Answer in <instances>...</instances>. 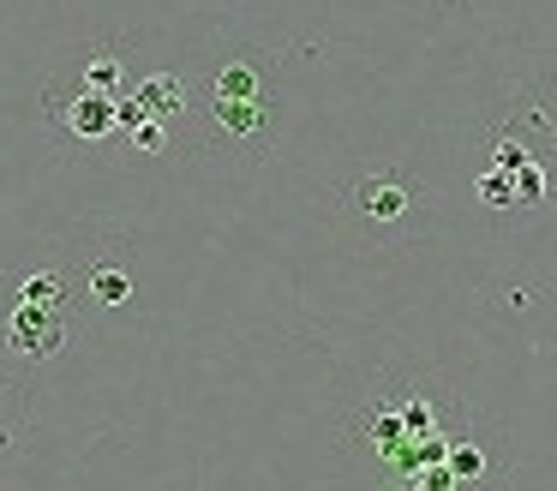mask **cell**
I'll return each mask as SVG.
<instances>
[{
  "instance_id": "4",
  "label": "cell",
  "mask_w": 557,
  "mask_h": 491,
  "mask_svg": "<svg viewBox=\"0 0 557 491\" xmlns=\"http://www.w3.org/2000/svg\"><path fill=\"white\" fill-rule=\"evenodd\" d=\"M7 347L25 359H54L66 347V311H42V306H25L18 299L7 311Z\"/></svg>"
},
{
  "instance_id": "9",
  "label": "cell",
  "mask_w": 557,
  "mask_h": 491,
  "mask_svg": "<svg viewBox=\"0 0 557 491\" xmlns=\"http://www.w3.org/2000/svg\"><path fill=\"white\" fill-rule=\"evenodd\" d=\"M85 294H90V306H126V299H133V275H126V263L102 258L97 270L85 275Z\"/></svg>"
},
{
  "instance_id": "6",
  "label": "cell",
  "mask_w": 557,
  "mask_h": 491,
  "mask_svg": "<svg viewBox=\"0 0 557 491\" xmlns=\"http://www.w3.org/2000/svg\"><path fill=\"white\" fill-rule=\"evenodd\" d=\"M126 96H133V102L145 108L150 120H162L169 132L181 126V120H186V108H193V102H186V72H169V66L145 72V78H138Z\"/></svg>"
},
{
  "instance_id": "11",
  "label": "cell",
  "mask_w": 557,
  "mask_h": 491,
  "mask_svg": "<svg viewBox=\"0 0 557 491\" xmlns=\"http://www.w3.org/2000/svg\"><path fill=\"white\" fill-rule=\"evenodd\" d=\"M473 186H480V204H492V210L516 204V186H509V174H504V168H485V174L473 180Z\"/></svg>"
},
{
  "instance_id": "13",
  "label": "cell",
  "mask_w": 557,
  "mask_h": 491,
  "mask_svg": "<svg viewBox=\"0 0 557 491\" xmlns=\"http://www.w3.org/2000/svg\"><path fill=\"white\" fill-rule=\"evenodd\" d=\"M0 402H7V383H0Z\"/></svg>"
},
{
  "instance_id": "7",
  "label": "cell",
  "mask_w": 557,
  "mask_h": 491,
  "mask_svg": "<svg viewBox=\"0 0 557 491\" xmlns=\"http://www.w3.org/2000/svg\"><path fill=\"white\" fill-rule=\"evenodd\" d=\"M78 84L85 90H102V96H121V84H126V54L114 42H97L85 54V66H78Z\"/></svg>"
},
{
  "instance_id": "12",
  "label": "cell",
  "mask_w": 557,
  "mask_h": 491,
  "mask_svg": "<svg viewBox=\"0 0 557 491\" xmlns=\"http://www.w3.org/2000/svg\"><path fill=\"white\" fill-rule=\"evenodd\" d=\"M0 450H7V426H0Z\"/></svg>"
},
{
  "instance_id": "1",
  "label": "cell",
  "mask_w": 557,
  "mask_h": 491,
  "mask_svg": "<svg viewBox=\"0 0 557 491\" xmlns=\"http://www.w3.org/2000/svg\"><path fill=\"white\" fill-rule=\"evenodd\" d=\"M42 114H49L54 138H66V144H114L121 138V96L85 90V84H73V90L54 84Z\"/></svg>"
},
{
  "instance_id": "3",
  "label": "cell",
  "mask_w": 557,
  "mask_h": 491,
  "mask_svg": "<svg viewBox=\"0 0 557 491\" xmlns=\"http://www.w3.org/2000/svg\"><path fill=\"white\" fill-rule=\"evenodd\" d=\"M348 210L360 216V222H372V228H396V222H408V210H413V180H408V174H396V168H372V174L354 180Z\"/></svg>"
},
{
  "instance_id": "8",
  "label": "cell",
  "mask_w": 557,
  "mask_h": 491,
  "mask_svg": "<svg viewBox=\"0 0 557 491\" xmlns=\"http://www.w3.org/2000/svg\"><path fill=\"white\" fill-rule=\"evenodd\" d=\"M18 299L42 306V311H66L73 306V282L61 270H30V275H18Z\"/></svg>"
},
{
  "instance_id": "5",
  "label": "cell",
  "mask_w": 557,
  "mask_h": 491,
  "mask_svg": "<svg viewBox=\"0 0 557 491\" xmlns=\"http://www.w3.org/2000/svg\"><path fill=\"white\" fill-rule=\"evenodd\" d=\"M276 90V72L264 66V54H222L216 66L205 72V96H228V102H240V96H270Z\"/></svg>"
},
{
  "instance_id": "10",
  "label": "cell",
  "mask_w": 557,
  "mask_h": 491,
  "mask_svg": "<svg viewBox=\"0 0 557 491\" xmlns=\"http://www.w3.org/2000/svg\"><path fill=\"white\" fill-rule=\"evenodd\" d=\"M126 144H133V150H145V156H162L169 150V126H162V120H150V114H138L133 126L121 132Z\"/></svg>"
},
{
  "instance_id": "2",
  "label": "cell",
  "mask_w": 557,
  "mask_h": 491,
  "mask_svg": "<svg viewBox=\"0 0 557 491\" xmlns=\"http://www.w3.org/2000/svg\"><path fill=\"white\" fill-rule=\"evenodd\" d=\"M205 108H210V126H216L222 138L234 144V150L270 156V144H276V126H282L276 90H270V96H240V102H228V96H205Z\"/></svg>"
}]
</instances>
